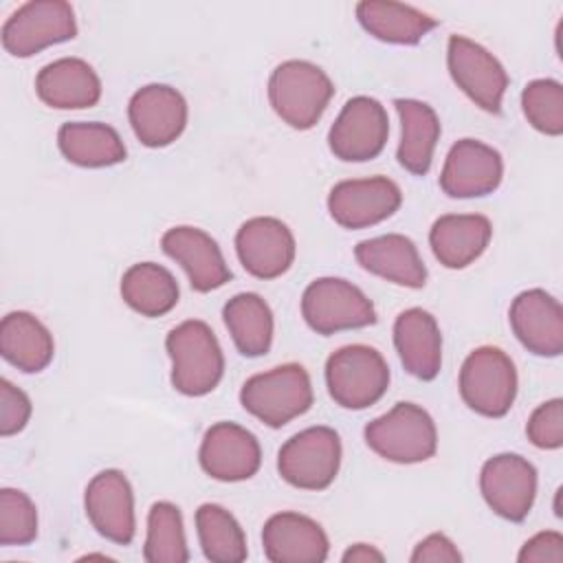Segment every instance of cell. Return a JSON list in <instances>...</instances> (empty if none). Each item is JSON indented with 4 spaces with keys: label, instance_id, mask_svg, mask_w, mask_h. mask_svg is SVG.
I'll return each instance as SVG.
<instances>
[{
    "label": "cell",
    "instance_id": "6da1fadb",
    "mask_svg": "<svg viewBox=\"0 0 563 563\" xmlns=\"http://www.w3.org/2000/svg\"><path fill=\"white\" fill-rule=\"evenodd\" d=\"M165 350L172 358V385L185 396H205L218 387L224 374V354L213 330L189 319L169 330Z\"/></svg>",
    "mask_w": 563,
    "mask_h": 563
},
{
    "label": "cell",
    "instance_id": "7a4b0ae2",
    "mask_svg": "<svg viewBox=\"0 0 563 563\" xmlns=\"http://www.w3.org/2000/svg\"><path fill=\"white\" fill-rule=\"evenodd\" d=\"M334 95L332 79L312 62H282L268 77V101L275 114L295 130H310Z\"/></svg>",
    "mask_w": 563,
    "mask_h": 563
},
{
    "label": "cell",
    "instance_id": "3957f363",
    "mask_svg": "<svg viewBox=\"0 0 563 563\" xmlns=\"http://www.w3.org/2000/svg\"><path fill=\"white\" fill-rule=\"evenodd\" d=\"M314 394L308 372L299 363H284L253 374L240 389L242 407L271 429H279L312 407Z\"/></svg>",
    "mask_w": 563,
    "mask_h": 563
},
{
    "label": "cell",
    "instance_id": "277c9868",
    "mask_svg": "<svg viewBox=\"0 0 563 563\" xmlns=\"http://www.w3.org/2000/svg\"><path fill=\"white\" fill-rule=\"evenodd\" d=\"M367 446L387 462L418 464L438 451V429L427 409L413 402H396L387 413L367 422Z\"/></svg>",
    "mask_w": 563,
    "mask_h": 563
},
{
    "label": "cell",
    "instance_id": "5b68a950",
    "mask_svg": "<svg viewBox=\"0 0 563 563\" xmlns=\"http://www.w3.org/2000/svg\"><path fill=\"white\" fill-rule=\"evenodd\" d=\"M325 385L330 398L343 409H367L389 387V365L369 345H345L325 361Z\"/></svg>",
    "mask_w": 563,
    "mask_h": 563
},
{
    "label": "cell",
    "instance_id": "8992f818",
    "mask_svg": "<svg viewBox=\"0 0 563 563\" xmlns=\"http://www.w3.org/2000/svg\"><path fill=\"white\" fill-rule=\"evenodd\" d=\"M457 385L468 409L486 418H501L517 396V369L504 350L482 345L464 358Z\"/></svg>",
    "mask_w": 563,
    "mask_h": 563
},
{
    "label": "cell",
    "instance_id": "52a82bcc",
    "mask_svg": "<svg viewBox=\"0 0 563 563\" xmlns=\"http://www.w3.org/2000/svg\"><path fill=\"white\" fill-rule=\"evenodd\" d=\"M341 438L334 429L317 424L288 438L277 453L284 482L301 490L328 488L341 468Z\"/></svg>",
    "mask_w": 563,
    "mask_h": 563
},
{
    "label": "cell",
    "instance_id": "ba28073f",
    "mask_svg": "<svg viewBox=\"0 0 563 563\" xmlns=\"http://www.w3.org/2000/svg\"><path fill=\"white\" fill-rule=\"evenodd\" d=\"M301 317L317 334H334L376 323L369 297L347 279L319 277L301 295Z\"/></svg>",
    "mask_w": 563,
    "mask_h": 563
},
{
    "label": "cell",
    "instance_id": "9c48e42d",
    "mask_svg": "<svg viewBox=\"0 0 563 563\" xmlns=\"http://www.w3.org/2000/svg\"><path fill=\"white\" fill-rule=\"evenodd\" d=\"M75 37V11L64 0L24 2L2 24V46L13 57H31L53 44Z\"/></svg>",
    "mask_w": 563,
    "mask_h": 563
},
{
    "label": "cell",
    "instance_id": "30bf717a",
    "mask_svg": "<svg viewBox=\"0 0 563 563\" xmlns=\"http://www.w3.org/2000/svg\"><path fill=\"white\" fill-rule=\"evenodd\" d=\"M389 136V119L383 103L374 97L358 95L345 101L328 132L330 152L345 163L376 158Z\"/></svg>",
    "mask_w": 563,
    "mask_h": 563
},
{
    "label": "cell",
    "instance_id": "8fae6325",
    "mask_svg": "<svg viewBox=\"0 0 563 563\" xmlns=\"http://www.w3.org/2000/svg\"><path fill=\"white\" fill-rule=\"evenodd\" d=\"M446 66L451 79L475 106L490 114L501 110L508 73L490 51L464 35H451L446 46Z\"/></svg>",
    "mask_w": 563,
    "mask_h": 563
},
{
    "label": "cell",
    "instance_id": "7c38bea8",
    "mask_svg": "<svg viewBox=\"0 0 563 563\" xmlns=\"http://www.w3.org/2000/svg\"><path fill=\"white\" fill-rule=\"evenodd\" d=\"M402 202L400 187L387 176L336 183L328 194L330 218L343 229H367L391 218Z\"/></svg>",
    "mask_w": 563,
    "mask_h": 563
},
{
    "label": "cell",
    "instance_id": "4fadbf2b",
    "mask_svg": "<svg viewBox=\"0 0 563 563\" xmlns=\"http://www.w3.org/2000/svg\"><path fill=\"white\" fill-rule=\"evenodd\" d=\"M479 490L495 515L523 521L537 497V468L517 453L493 455L479 471Z\"/></svg>",
    "mask_w": 563,
    "mask_h": 563
},
{
    "label": "cell",
    "instance_id": "5bb4252c",
    "mask_svg": "<svg viewBox=\"0 0 563 563\" xmlns=\"http://www.w3.org/2000/svg\"><path fill=\"white\" fill-rule=\"evenodd\" d=\"M187 101L167 84L139 88L128 103V119L134 136L145 147H167L187 128Z\"/></svg>",
    "mask_w": 563,
    "mask_h": 563
},
{
    "label": "cell",
    "instance_id": "9a60e30c",
    "mask_svg": "<svg viewBox=\"0 0 563 563\" xmlns=\"http://www.w3.org/2000/svg\"><path fill=\"white\" fill-rule=\"evenodd\" d=\"M235 253L249 275L275 279L292 266L297 244L292 231L282 220L257 216L238 229Z\"/></svg>",
    "mask_w": 563,
    "mask_h": 563
},
{
    "label": "cell",
    "instance_id": "2e32d148",
    "mask_svg": "<svg viewBox=\"0 0 563 563\" xmlns=\"http://www.w3.org/2000/svg\"><path fill=\"white\" fill-rule=\"evenodd\" d=\"M84 508L88 521L103 539L119 545L132 543L136 532L134 493L121 471L106 468L97 473L86 486Z\"/></svg>",
    "mask_w": 563,
    "mask_h": 563
},
{
    "label": "cell",
    "instance_id": "e0dca14e",
    "mask_svg": "<svg viewBox=\"0 0 563 563\" xmlns=\"http://www.w3.org/2000/svg\"><path fill=\"white\" fill-rule=\"evenodd\" d=\"M501 154L477 139H462L444 158L440 189L449 198H482L493 194L501 185Z\"/></svg>",
    "mask_w": 563,
    "mask_h": 563
},
{
    "label": "cell",
    "instance_id": "ac0fdd59",
    "mask_svg": "<svg viewBox=\"0 0 563 563\" xmlns=\"http://www.w3.org/2000/svg\"><path fill=\"white\" fill-rule=\"evenodd\" d=\"M198 462L218 482H244L260 471L262 449L246 427L216 422L202 435Z\"/></svg>",
    "mask_w": 563,
    "mask_h": 563
},
{
    "label": "cell",
    "instance_id": "d6986e66",
    "mask_svg": "<svg viewBox=\"0 0 563 563\" xmlns=\"http://www.w3.org/2000/svg\"><path fill=\"white\" fill-rule=\"evenodd\" d=\"M161 246L167 257L183 266L198 292H211L231 279V268L218 242L198 227H172L163 233Z\"/></svg>",
    "mask_w": 563,
    "mask_h": 563
},
{
    "label": "cell",
    "instance_id": "ffe728a7",
    "mask_svg": "<svg viewBox=\"0 0 563 563\" xmlns=\"http://www.w3.org/2000/svg\"><path fill=\"white\" fill-rule=\"evenodd\" d=\"M510 328L519 343L537 356L563 352V308L541 288L519 292L510 303Z\"/></svg>",
    "mask_w": 563,
    "mask_h": 563
},
{
    "label": "cell",
    "instance_id": "44dd1931",
    "mask_svg": "<svg viewBox=\"0 0 563 563\" xmlns=\"http://www.w3.org/2000/svg\"><path fill=\"white\" fill-rule=\"evenodd\" d=\"M264 554L273 563H323L330 552L325 530L292 510L268 517L262 528Z\"/></svg>",
    "mask_w": 563,
    "mask_h": 563
},
{
    "label": "cell",
    "instance_id": "7402d4cb",
    "mask_svg": "<svg viewBox=\"0 0 563 563\" xmlns=\"http://www.w3.org/2000/svg\"><path fill=\"white\" fill-rule=\"evenodd\" d=\"M394 345L402 367L420 378L433 380L442 367V334L435 317L422 308H407L394 321Z\"/></svg>",
    "mask_w": 563,
    "mask_h": 563
},
{
    "label": "cell",
    "instance_id": "603a6c76",
    "mask_svg": "<svg viewBox=\"0 0 563 563\" xmlns=\"http://www.w3.org/2000/svg\"><path fill=\"white\" fill-rule=\"evenodd\" d=\"M354 257L367 273L405 288H422L427 284V266L411 238L387 233L356 244Z\"/></svg>",
    "mask_w": 563,
    "mask_h": 563
},
{
    "label": "cell",
    "instance_id": "cb8c5ba5",
    "mask_svg": "<svg viewBox=\"0 0 563 563\" xmlns=\"http://www.w3.org/2000/svg\"><path fill=\"white\" fill-rule=\"evenodd\" d=\"M35 92L51 108L84 110L101 99V79L88 62L59 57L37 73Z\"/></svg>",
    "mask_w": 563,
    "mask_h": 563
},
{
    "label": "cell",
    "instance_id": "d4e9b609",
    "mask_svg": "<svg viewBox=\"0 0 563 563\" xmlns=\"http://www.w3.org/2000/svg\"><path fill=\"white\" fill-rule=\"evenodd\" d=\"M493 224L482 213L440 216L429 231V244L444 268H466L488 246Z\"/></svg>",
    "mask_w": 563,
    "mask_h": 563
},
{
    "label": "cell",
    "instance_id": "484cf974",
    "mask_svg": "<svg viewBox=\"0 0 563 563\" xmlns=\"http://www.w3.org/2000/svg\"><path fill=\"white\" fill-rule=\"evenodd\" d=\"M0 352L4 361L26 374L48 367L55 354L53 334L26 310H13L0 321Z\"/></svg>",
    "mask_w": 563,
    "mask_h": 563
},
{
    "label": "cell",
    "instance_id": "4316f807",
    "mask_svg": "<svg viewBox=\"0 0 563 563\" xmlns=\"http://www.w3.org/2000/svg\"><path fill=\"white\" fill-rule=\"evenodd\" d=\"M400 119V143L396 158L413 176H424L431 169L433 150L440 139V119L435 110L418 99L394 101Z\"/></svg>",
    "mask_w": 563,
    "mask_h": 563
},
{
    "label": "cell",
    "instance_id": "83f0119b",
    "mask_svg": "<svg viewBox=\"0 0 563 563\" xmlns=\"http://www.w3.org/2000/svg\"><path fill=\"white\" fill-rule=\"evenodd\" d=\"M57 147L68 163L90 169L119 165L128 156L119 132L99 121L64 123L57 132Z\"/></svg>",
    "mask_w": 563,
    "mask_h": 563
},
{
    "label": "cell",
    "instance_id": "f1b7e54d",
    "mask_svg": "<svg viewBox=\"0 0 563 563\" xmlns=\"http://www.w3.org/2000/svg\"><path fill=\"white\" fill-rule=\"evenodd\" d=\"M358 24L376 40L387 44H418L424 35H429L438 20L429 13L400 4V2H380V0H363L356 4Z\"/></svg>",
    "mask_w": 563,
    "mask_h": 563
},
{
    "label": "cell",
    "instance_id": "f546056e",
    "mask_svg": "<svg viewBox=\"0 0 563 563\" xmlns=\"http://www.w3.org/2000/svg\"><path fill=\"white\" fill-rule=\"evenodd\" d=\"M224 325L242 356H264L273 345V310L257 292H238L222 308Z\"/></svg>",
    "mask_w": 563,
    "mask_h": 563
},
{
    "label": "cell",
    "instance_id": "4dcf8cb0",
    "mask_svg": "<svg viewBox=\"0 0 563 563\" xmlns=\"http://www.w3.org/2000/svg\"><path fill=\"white\" fill-rule=\"evenodd\" d=\"M123 301L143 317H163L176 308L180 290L176 277L161 264H132L121 277Z\"/></svg>",
    "mask_w": 563,
    "mask_h": 563
},
{
    "label": "cell",
    "instance_id": "1f68e13d",
    "mask_svg": "<svg viewBox=\"0 0 563 563\" xmlns=\"http://www.w3.org/2000/svg\"><path fill=\"white\" fill-rule=\"evenodd\" d=\"M196 532L202 554L216 563H240L249 556L246 537L238 519L218 504L196 510Z\"/></svg>",
    "mask_w": 563,
    "mask_h": 563
},
{
    "label": "cell",
    "instance_id": "d6a6232c",
    "mask_svg": "<svg viewBox=\"0 0 563 563\" xmlns=\"http://www.w3.org/2000/svg\"><path fill=\"white\" fill-rule=\"evenodd\" d=\"M147 563H187L189 550L180 508L172 501H156L147 512V534L143 545Z\"/></svg>",
    "mask_w": 563,
    "mask_h": 563
},
{
    "label": "cell",
    "instance_id": "836d02e7",
    "mask_svg": "<svg viewBox=\"0 0 563 563\" xmlns=\"http://www.w3.org/2000/svg\"><path fill=\"white\" fill-rule=\"evenodd\" d=\"M521 110L528 123L548 134H563V86L556 79H534L521 92Z\"/></svg>",
    "mask_w": 563,
    "mask_h": 563
},
{
    "label": "cell",
    "instance_id": "e575fe53",
    "mask_svg": "<svg viewBox=\"0 0 563 563\" xmlns=\"http://www.w3.org/2000/svg\"><path fill=\"white\" fill-rule=\"evenodd\" d=\"M37 537V508L24 490H0V543L29 545Z\"/></svg>",
    "mask_w": 563,
    "mask_h": 563
},
{
    "label": "cell",
    "instance_id": "d590c367",
    "mask_svg": "<svg viewBox=\"0 0 563 563\" xmlns=\"http://www.w3.org/2000/svg\"><path fill=\"white\" fill-rule=\"evenodd\" d=\"M528 440L545 451L561 449L563 444V400L552 398L541 402L526 424Z\"/></svg>",
    "mask_w": 563,
    "mask_h": 563
},
{
    "label": "cell",
    "instance_id": "8d00e7d4",
    "mask_svg": "<svg viewBox=\"0 0 563 563\" xmlns=\"http://www.w3.org/2000/svg\"><path fill=\"white\" fill-rule=\"evenodd\" d=\"M29 396L15 387L9 378L0 380V433L4 438L20 433L31 418Z\"/></svg>",
    "mask_w": 563,
    "mask_h": 563
},
{
    "label": "cell",
    "instance_id": "74e56055",
    "mask_svg": "<svg viewBox=\"0 0 563 563\" xmlns=\"http://www.w3.org/2000/svg\"><path fill=\"white\" fill-rule=\"evenodd\" d=\"M519 563H561L563 561V537L554 530H543L530 537L517 556Z\"/></svg>",
    "mask_w": 563,
    "mask_h": 563
},
{
    "label": "cell",
    "instance_id": "f35d334b",
    "mask_svg": "<svg viewBox=\"0 0 563 563\" xmlns=\"http://www.w3.org/2000/svg\"><path fill=\"white\" fill-rule=\"evenodd\" d=\"M409 561L411 563H460L462 554L446 534L433 532L413 548Z\"/></svg>",
    "mask_w": 563,
    "mask_h": 563
},
{
    "label": "cell",
    "instance_id": "ab89813d",
    "mask_svg": "<svg viewBox=\"0 0 563 563\" xmlns=\"http://www.w3.org/2000/svg\"><path fill=\"white\" fill-rule=\"evenodd\" d=\"M341 561L343 563H374V561L380 563L385 561V554L369 543H354L343 552Z\"/></svg>",
    "mask_w": 563,
    "mask_h": 563
}]
</instances>
